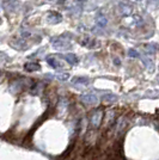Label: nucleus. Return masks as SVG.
Wrapping results in <instances>:
<instances>
[{
    "label": "nucleus",
    "instance_id": "obj_8",
    "mask_svg": "<svg viewBox=\"0 0 159 160\" xmlns=\"http://www.w3.org/2000/svg\"><path fill=\"white\" fill-rule=\"evenodd\" d=\"M127 123H128V121H127L126 117H120L117 122H116V124H115V133L116 134H121L127 127Z\"/></svg>",
    "mask_w": 159,
    "mask_h": 160
},
{
    "label": "nucleus",
    "instance_id": "obj_23",
    "mask_svg": "<svg viewBox=\"0 0 159 160\" xmlns=\"http://www.w3.org/2000/svg\"><path fill=\"white\" fill-rule=\"evenodd\" d=\"M22 35H23V37H29V36H30L31 33L28 32V31H23V33H22Z\"/></svg>",
    "mask_w": 159,
    "mask_h": 160
},
{
    "label": "nucleus",
    "instance_id": "obj_6",
    "mask_svg": "<svg viewBox=\"0 0 159 160\" xmlns=\"http://www.w3.org/2000/svg\"><path fill=\"white\" fill-rule=\"evenodd\" d=\"M28 79H23V80H16L13 81L12 84H11V86H10V91L12 92V93H19L20 91L24 88L25 86V82H27Z\"/></svg>",
    "mask_w": 159,
    "mask_h": 160
},
{
    "label": "nucleus",
    "instance_id": "obj_24",
    "mask_svg": "<svg viewBox=\"0 0 159 160\" xmlns=\"http://www.w3.org/2000/svg\"><path fill=\"white\" fill-rule=\"evenodd\" d=\"M114 62H115V65H116V66H119V65H120V60H119V59H114Z\"/></svg>",
    "mask_w": 159,
    "mask_h": 160
},
{
    "label": "nucleus",
    "instance_id": "obj_20",
    "mask_svg": "<svg viewBox=\"0 0 159 160\" xmlns=\"http://www.w3.org/2000/svg\"><path fill=\"white\" fill-rule=\"evenodd\" d=\"M58 80H61V81H65V80H67L68 78H69V74L68 73H62V74H58L56 77H55Z\"/></svg>",
    "mask_w": 159,
    "mask_h": 160
},
{
    "label": "nucleus",
    "instance_id": "obj_2",
    "mask_svg": "<svg viewBox=\"0 0 159 160\" xmlns=\"http://www.w3.org/2000/svg\"><path fill=\"white\" fill-rule=\"evenodd\" d=\"M104 120V111L103 109H96L90 115V124L93 129H98Z\"/></svg>",
    "mask_w": 159,
    "mask_h": 160
},
{
    "label": "nucleus",
    "instance_id": "obj_19",
    "mask_svg": "<svg viewBox=\"0 0 159 160\" xmlns=\"http://www.w3.org/2000/svg\"><path fill=\"white\" fill-rule=\"evenodd\" d=\"M146 49L148 50V53H156V52H157V44H153V43L147 44V46H146Z\"/></svg>",
    "mask_w": 159,
    "mask_h": 160
},
{
    "label": "nucleus",
    "instance_id": "obj_4",
    "mask_svg": "<svg viewBox=\"0 0 159 160\" xmlns=\"http://www.w3.org/2000/svg\"><path fill=\"white\" fill-rule=\"evenodd\" d=\"M46 61L47 63L49 65V66L54 68V69H61L62 68V62L58 59V56H55V55H48L46 58Z\"/></svg>",
    "mask_w": 159,
    "mask_h": 160
},
{
    "label": "nucleus",
    "instance_id": "obj_7",
    "mask_svg": "<svg viewBox=\"0 0 159 160\" xmlns=\"http://www.w3.org/2000/svg\"><path fill=\"white\" fill-rule=\"evenodd\" d=\"M47 20L50 24H58V23H60L62 20V16L59 12H56V11H52L47 16Z\"/></svg>",
    "mask_w": 159,
    "mask_h": 160
},
{
    "label": "nucleus",
    "instance_id": "obj_3",
    "mask_svg": "<svg viewBox=\"0 0 159 160\" xmlns=\"http://www.w3.org/2000/svg\"><path fill=\"white\" fill-rule=\"evenodd\" d=\"M119 10H120V13L121 16L123 17H128L133 13V10L134 7L133 5L128 1V0H120L119 1Z\"/></svg>",
    "mask_w": 159,
    "mask_h": 160
},
{
    "label": "nucleus",
    "instance_id": "obj_22",
    "mask_svg": "<svg viewBox=\"0 0 159 160\" xmlns=\"http://www.w3.org/2000/svg\"><path fill=\"white\" fill-rule=\"evenodd\" d=\"M10 60V58L7 56L5 53H3V52H0V62H6V61Z\"/></svg>",
    "mask_w": 159,
    "mask_h": 160
},
{
    "label": "nucleus",
    "instance_id": "obj_25",
    "mask_svg": "<svg viewBox=\"0 0 159 160\" xmlns=\"http://www.w3.org/2000/svg\"><path fill=\"white\" fill-rule=\"evenodd\" d=\"M79 1H84V0H79Z\"/></svg>",
    "mask_w": 159,
    "mask_h": 160
},
{
    "label": "nucleus",
    "instance_id": "obj_5",
    "mask_svg": "<svg viewBox=\"0 0 159 160\" xmlns=\"http://www.w3.org/2000/svg\"><path fill=\"white\" fill-rule=\"evenodd\" d=\"M81 102L86 105H96L98 103V97L93 93H87V94H83L80 97Z\"/></svg>",
    "mask_w": 159,
    "mask_h": 160
},
{
    "label": "nucleus",
    "instance_id": "obj_10",
    "mask_svg": "<svg viewBox=\"0 0 159 160\" xmlns=\"http://www.w3.org/2000/svg\"><path fill=\"white\" fill-rule=\"evenodd\" d=\"M95 20H96V24L100 28H105L106 24H108V19H106V17L102 12H97L96 13Z\"/></svg>",
    "mask_w": 159,
    "mask_h": 160
},
{
    "label": "nucleus",
    "instance_id": "obj_1",
    "mask_svg": "<svg viewBox=\"0 0 159 160\" xmlns=\"http://www.w3.org/2000/svg\"><path fill=\"white\" fill-rule=\"evenodd\" d=\"M71 35L69 33H66V35H62V36H59V37H55L52 40V44L53 47L56 49V50H69L72 48V44L71 42L67 40V37H69Z\"/></svg>",
    "mask_w": 159,
    "mask_h": 160
},
{
    "label": "nucleus",
    "instance_id": "obj_18",
    "mask_svg": "<svg viewBox=\"0 0 159 160\" xmlns=\"http://www.w3.org/2000/svg\"><path fill=\"white\" fill-rule=\"evenodd\" d=\"M141 60H142V63L146 66V68H148V69H152L153 68V63H152V60L150 59V58H147V56H141Z\"/></svg>",
    "mask_w": 159,
    "mask_h": 160
},
{
    "label": "nucleus",
    "instance_id": "obj_11",
    "mask_svg": "<svg viewBox=\"0 0 159 160\" xmlns=\"http://www.w3.org/2000/svg\"><path fill=\"white\" fill-rule=\"evenodd\" d=\"M41 69V65L38 62H35V61H30V62H27L24 65V71L27 72H37Z\"/></svg>",
    "mask_w": 159,
    "mask_h": 160
},
{
    "label": "nucleus",
    "instance_id": "obj_14",
    "mask_svg": "<svg viewBox=\"0 0 159 160\" xmlns=\"http://www.w3.org/2000/svg\"><path fill=\"white\" fill-rule=\"evenodd\" d=\"M72 82L75 85H89L90 84V79L85 78V77H74L72 79Z\"/></svg>",
    "mask_w": 159,
    "mask_h": 160
},
{
    "label": "nucleus",
    "instance_id": "obj_17",
    "mask_svg": "<svg viewBox=\"0 0 159 160\" xmlns=\"http://www.w3.org/2000/svg\"><path fill=\"white\" fill-rule=\"evenodd\" d=\"M102 99L104 100L105 103H115V102H117L119 97L113 93H105L102 96Z\"/></svg>",
    "mask_w": 159,
    "mask_h": 160
},
{
    "label": "nucleus",
    "instance_id": "obj_21",
    "mask_svg": "<svg viewBox=\"0 0 159 160\" xmlns=\"http://www.w3.org/2000/svg\"><path fill=\"white\" fill-rule=\"evenodd\" d=\"M128 55L131 56V58H139L140 54L135 50V49H129V52H128Z\"/></svg>",
    "mask_w": 159,
    "mask_h": 160
},
{
    "label": "nucleus",
    "instance_id": "obj_12",
    "mask_svg": "<svg viewBox=\"0 0 159 160\" xmlns=\"http://www.w3.org/2000/svg\"><path fill=\"white\" fill-rule=\"evenodd\" d=\"M81 44H83L84 47L90 48V49L98 47V43H97V41L93 40V38H90V37H85L84 40L81 41Z\"/></svg>",
    "mask_w": 159,
    "mask_h": 160
},
{
    "label": "nucleus",
    "instance_id": "obj_9",
    "mask_svg": "<svg viewBox=\"0 0 159 160\" xmlns=\"http://www.w3.org/2000/svg\"><path fill=\"white\" fill-rule=\"evenodd\" d=\"M17 5H18L17 0H5L4 1V8L8 13H13L17 8Z\"/></svg>",
    "mask_w": 159,
    "mask_h": 160
},
{
    "label": "nucleus",
    "instance_id": "obj_16",
    "mask_svg": "<svg viewBox=\"0 0 159 160\" xmlns=\"http://www.w3.org/2000/svg\"><path fill=\"white\" fill-rule=\"evenodd\" d=\"M43 84L40 82V81H36V82H33V86H31V94H40L42 91H43Z\"/></svg>",
    "mask_w": 159,
    "mask_h": 160
},
{
    "label": "nucleus",
    "instance_id": "obj_15",
    "mask_svg": "<svg viewBox=\"0 0 159 160\" xmlns=\"http://www.w3.org/2000/svg\"><path fill=\"white\" fill-rule=\"evenodd\" d=\"M10 46L12 48H14V49H25V48L28 47L27 46V42H24L23 40H14L12 41L11 43H10Z\"/></svg>",
    "mask_w": 159,
    "mask_h": 160
},
{
    "label": "nucleus",
    "instance_id": "obj_13",
    "mask_svg": "<svg viewBox=\"0 0 159 160\" xmlns=\"http://www.w3.org/2000/svg\"><path fill=\"white\" fill-rule=\"evenodd\" d=\"M64 59L69 63V65H72V66H74V65H78V62H79V59L74 55V54L72 53H68V54H65L64 55Z\"/></svg>",
    "mask_w": 159,
    "mask_h": 160
},
{
    "label": "nucleus",
    "instance_id": "obj_26",
    "mask_svg": "<svg viewBox=\"0 0 159 160\" xmlns=\"http://www.w3.org/2000/svg\"><path fill=\"white\" fill-rule=\"evenodd\" d=\"M138 1H141V0H138Z\"/></svg>",
    "mask_w": 159,
    "mask_h": 160
}]
</instances>
